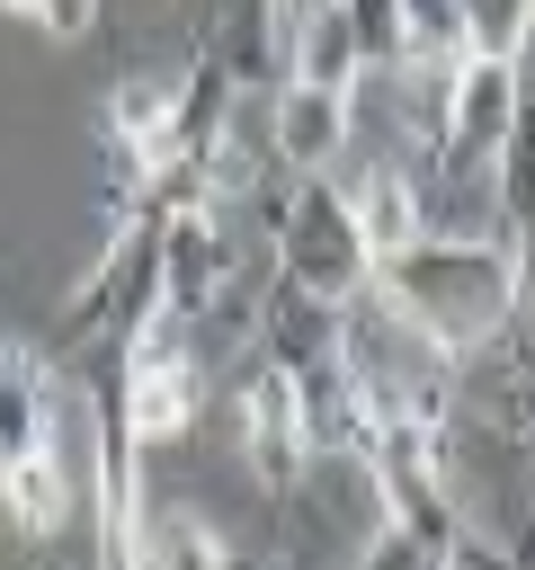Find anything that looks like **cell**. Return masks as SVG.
Instances as JSON below:
<instances>
[{
    "label": "cell",
    "instance_id": "11",
    "mask_svg": "<svg viewBox=\"0 0 535 570\" xmlns=\"http://www.w3.org/2000/svg\"><path fill=\"white\" fill-rule=\"evenodd\" d=\"M232 89H250V80H268V71H285V53H276V18H268V0H205V45H196Z\"/></svg>",
    "mask_w": 535,
    "mask_h": 570
},
{
    "label": "cell",
    "instance_id": "6",
    "mask_svg": "<svg viewBox=\"0 0 535 570\" xmlns=\"http://www.w3.org/2000/svg\"><path fill=\"white\" fill-rule=\"evenodd\" d=\"M232 419H241V463L259 472V490H268V499L294 490L303 463H312V428H303V383H294V365L259 356V365L241 374V392H232Z\"/></svg>",
    "mask_w": 535,
    "mask_h": 570
},
{
    "label": "cell",
    "instance_id": "7",
    "mask_svg": "<svg viewBox=\"0 0 535 570\" xmlns=\"http://www.w3.org/2000/svg\"><path fill=\"white\" fill-rule=\"evenodd\" d=\"M348 116H357V89L276 80V107H268V151H276V169H321V160L348 142Z\"/></svg>",
    "mask_w": 535,
    "mask_h": 570
},
{
    "label": "cell",
    "instance_id": "4",
    "mask_svg": "<svg viewBox=\"0 0 535 570\" xmlns=\"http://www.w3.org/2000/svg\"><path fill=\"white\" fill-rule=\"evenodd\" d=\"M116 401H125V428L143 445H178L196 428V330L178 312H143L116 347Z\"/></svg>",
    "mask_w": 535,
    "mask_h": 570
},
{
    "label": "cell",
    "instance_id": "3",
    "mask_svg": "<svg viewBox=\"0 0 535 570\" xmlns=\"http://www.w3.org/2000/svg\"><path fill=\"white\" fill-rule=\"evenodd\" d=\"M268 223H276V267H285L294 285H312V294H330V303H348V294L374 285V258H366V240H357L348 187H330L321 169H285Z\"/></svg>",
    "mask_w": 535,
    "mask_h": 570
},
{
    "label": "cell",
    "instance_id": "14",
    "mask_svg": "<svg viewBox=\"0 0 535 570\" xmlns=\"http://www.w3.org/2000/svg\"><path fill=\"white\" fill-rule=\"evenodd\" d=\"M357 71H366L357 27H348V9H339V0H321V9L285 36V80H330V89H357Z\"/></svg>",
    "mask_w": 535,
    "mask_h": 570
},
{
    "label": "cell",
    "instance_id": "10",
    "mask_svg": "<svg viewBox=\"0 0 535 570\" xmlns=\"http://www.w3.org/2000/svg\"><path fill=\"white\" fill-rule=\"evenodd\" d=\"M473 401H481V428H490V436L535 445V330H517V321H508V330L481 347Z\"/></svg>",
    "mask_w": 535,
    "mask_h": 570
},
{
    "label": "cell",
    "instance_id": "8",
    "mask_svg": "<svg viewBox=\"0 0 535 570\" xmlns=\"http://www.w3.org/2000/svg\"><path fill=\"white\" fill-rule=\"evenodd\" d=\"M259 356H276V365H321V356H339V303L330 294H312V285H294L285 267H276V285L259 294Z\"/></svg>",
    "mask_w": 535,
    "mask_h": 570
},
{
    "label": "cell",
    "instance_id": "18",
    "mask_svg": "<svg viewBox=\"0 0 535 570\" xmlns=\"http://www.w3.org/2000/svg\"><path fill=\"white\" fill-rule=\"evenodd\" d=\"M508 472H517V490H508V499H517V525H508L499 543H508V561H535V445L508 436Z\"/></svg>",
    "mask_w": 535,
    "mask_h": 570
},
{
    "label": "cell",
    "instance_id": "9",
    "mask_svg": "<svg viewBox=\"0 0 535 570\" xmlns=\"http://www.w3.org/2000/svg\"><path fill=\"white\" fill-rule=\"evenodd\" d=\"M348 214H357V240H366V258H374V267L428 232V205H419L410 160H366V169H357V187H348Z\"/></svg>",
    "mask_w": 535,
    "mask_h": 570
},
{
    "label": "cell",
    "instance_id": "15",
    "mask_svg": "<svg viewBox=\"0 0 535 570\" xmlns=\"http://www.w3.org/2000/svg\"><path fill=\"white\" fill-rule=\"evenodd\" d=\"M455 18H464V53L481 62H517L535 36V0H455Z\"/></svg>",
    "mask_w": 535,
    "mask_h": 570
},
{
    "label": "cell",
    "instance_id": "17",
    "mask_svg": "<svg viewBox=\"0 0 535 570\" xmlns=\"http://www.w3.org/2000/svg\"><path fill=\"white\" fill-rule=\"evenodd\" d=\"M9 18H27V27H45L54 45H80L89 27H98V0H0Z\"/></svg>",
    "mask_w": 535,
    "mask_h": 570
},
{
    "label": "cell",
    "instance_id": "2",
    "mask_svg": "<svg viewBox=\"0 0 535 570\" xmlns=\"http://www.w3.org/2000/svg\"><path fill=\"white\" fill-rule=\"evenodd\" d=\"M0 499L9 517L45 543L71 517V481H62V428H54V374L27 347H0Z\"/></svg>",
    "mask_w": 535,
    "mask_h": 570
},
{
    "label": "cell",
    "instance_id": "12",
    "mask_svg": "<svg viewBox=\"0 0 535 570\" xmlns=\"http://www.w3.org/2000/svg\"><path fill=\"white\" fill-rule=\"evenodd\" d=\"M490 214H499V240L517 249V267H535V89L517 98V125H508V142H499Z\"/></svg>",
    "mask_w": 535,
    "mask_h": 570
},
{
    "label": "cell",
    "instance_id": "16",
    "mask_svg": "<svg viewBox=\"0 0 535 570\" xmlns=\"http://www.w3.org/2000/svg\"><path fill=\"white\" fill-rule=\"evenodd\" d=\"M339 9H348V27H357L366 71H392V62H401V0H339Z\"/></svg>",
    "mask_w": 535,
    "mask_h": 570
},
{
    "label": "cell",
    "instance_id": "5",
    "mask_svg": "<svg viewBox=\"0 0 535 570\" xmlns=\"http://www.w3.org/2000/svg\"><path fill=\"white\" fill-rule=\"evenodd\" d=\"M232 285H241V249H232V232H223L214 196H187V205H169V196H160L152 303H160V312H178L187 330H205V321L223 312V294H232Z\"/></svg>",
    "mask_w": 535,
    "mask_h": 570
},
{
    "label": "cell",
    "instance_id": "13",
    "mask_svg": "<svg viewBox=\"0 0 535 570\" xmlns=\"http://www.w3.org/2000/svg\"><path fill=\"white\" fill-rule=\"evenodd\" d=\"M223 552H232V543H223V534H214V525H205L187 499H152V490L134 499L125 561H169V570H178V561H223Z\"/></svg>",
    "mask_w": 535,
    "mask_h": 570
},
{
    "label": "cell",
    "instance_id": "1",
    "mask_svg": "<svg viewBox=\"0 0 535 570\" xmlns=\"http://www.w3.org/2000/svg\"><path fill=\"white\" fill-rule=\"evenodd\" d=\"M374 285H383V303H392L428 347H446L455 365L481 356V347L517 321V303H526V267H517V249H508L499 232H419L410 249H392V258L374 267Z\"/></svg>",
    "mask_w": 535,
    "mask_h": 570
}]
</instances>
